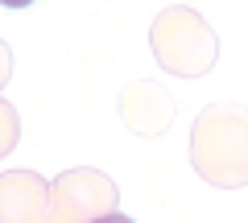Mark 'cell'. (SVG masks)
Instances as JSON below:
<instances>
[{
	"label": "cell",
	"instance_id": "8992f818",
	"mask_svg": "<svg viewBox=\"0 0 248 223\" xmlns=\"http://www.w3.org/2000/svg\"><path fill=\"white\" fill-rule=\"evenodd\" d=\"M17 141V116H13L9 107L0 104V157H4V153H9V145Z\"/></svg>",
	"mask_w": 248,
	"mask_h": 223
},
{
	"label": "cell",
	"instance_id": "3957f363",
	"mask_svg": "<svg viewBox=\"0 0 248 223\" xmlns=\"http://www.w3.org/2000/svg\"><path fill=\"white\" fill-rule=\"evenodd\" d=\"M54 194H58L62 215H71L75 223H79V215H83V223L99 219V215H108L112 203H116V186L95 170H75V174H66V178H58L54 182Z\"/></svg>",
	"mask_w": 248,
	"mask_h": 223
},
{
	"label": "cell",
	"instance_id": "ba28073f",
	"mask_svg": "<svg viewBox=\"0 0 248 223\" xmlns=\"http://www.w3.org/2000/svg\"><path fill=\"white\" fill-rule=\"evenodd\" d=\"M33 0H0V9H13V13H21V9H29Z\"/></svg>",
	"mask_w": 248,
	"mask_h": 223
},
{
	"label": "cell",
	"instance_id": "7a4b0ae2",
	"mask_svg": "<svg viewBox=\"0 0 248 223\" xmlns=\"http://www.w3.org/2000/svg\"><path fill=\"white\" fill-rule=\"evenodd\" d=\"M153 54L170 74H182V79H199L215 66L219 58V37L211 33L203 17L186 4H174L157 17L153 25Z\"/></svg>",
	"mask_w": 248,
	"mask_h": 223
},
{
	"label": "cell",
	"instance_id": "6da1fadb",
	"mask_svg": "<svg viewBox=\"0 0 248 223\" xmlns=\"http://www.w3.org/2000/svg\"><path fill=\"white\" fill-rule=\"evenodd\" d=\"M190 161L203 182L236 190L248 182V107L211 104L199 112L190 133Z\"/></svg>",
	"mask_w": 248,
	"mask_h": 223
},
{
	"label": "cell",
	"instance_id": "52a82bcc",
	"mask_svg": "<svg viewBox=\"0 0 248 223\" xmlns=\"http://www.w3.org/2000/svg\"><path fill=\"white\" fill-rule=\"evenodd\" d=\"M91 223H137V219H128V215H120V211H108V215H99V219H91Z\"/></svg>",
	"mask_w": 248,
	"mask_h": 223
},
{
	"label": "cell",
	"instance_id": "5b68a950",
	"mask_svg": "<svg viewBox=\"0 0 248 223\" xmlns=\"http://www.w3.org/2000/svg\"><path fill=\"white\" fill-rule=\"evenodd\" d=\"M120 112H124V120H128V128H137L141 136H157V133H166L170 116H174V104H170V95L161 87H153V83H133V87L124 91V99H120Z\"/></svg>",
	"mask_w": 248,
	"mask_h": 223
},
{
	"label": "cell",
	"instance_id": "277c9868",
	"mask_svg": "<svg viewBox=\"0 0 248 223\" xmlns=\"http://www.w3.org/2000/svg\"><path fill=\"white\" fill-rule=\"evenodd\" d=\"M50 203V186L33 174H4L0 178V223H37Z\"/></svg>",
	"mask_w": 248,
	"mask_h": 223
}]
</instances>
